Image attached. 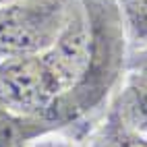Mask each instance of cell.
Returning <instances> with one entry per match:
<instances>
[{
    "mask_svg": "<svg viewBox=\"0 0 147 147\" xmlns=\"http://www.w3.org/2000/svg\"><path fill=\"white\" fill-rule=\"evenodd\" d=\"M112 106L131 126L147 135V68H135L126 73Z\"/></svg>",
    "mask_w": 147,
    "mask_h": 147,
    "instance_id": "cell-4",
    "label": "cell"
},
{
    "mask_svg": "<svg viewBox=\"0 0 147 147\" xmlns=\"http://www.w3.org/2000/svg\"><path fill=\"white\" fill-rule=\"evenodd\" d=\"M29 147H85V143L77 141L75 137L66 135L62 131H54V133H48L40 139H35Z\"/></svg>",
    "mask_w": 147,
    "mask_h": 147,
    "instance_id": "cell-8",
    "label": "cell"
},
{
    "mask_svg": "<svg viewBox=\"0 0 147 147\" xmlns=\"http://www.w3.org/2000/svg\"><path fill=\"white\" fill-rule=\"evenodd\" d=\"M129 52L147 48V0H116Z\"/></svg>",
    "mask_w": 147,
    "mask_h": 147,
    "instance_id": "cell-7",
    "label": "cell"
},
{
    "mask_svg": "<svg viewBox=\"0 0 147 147\" xmlns=\"http://www.w3.org/2000/svg\"><path fill=\"white\" fill-rule=\"evenodd\" d=\"M135 68H147V48L139 52H129V71Z\"/></svg>",
    "mask_w": 147,
    "mask_h": 147,
    "instance_id": "cell-9",
    "label": "cell"
},
{
    "mask_svg": "<svg viewBox=\"0 0 147 147\" xmlns=\"http://www.w3.org/2000/svg\"><path fill=\"white\" fill-rule=\"evenodd\" d=\"M85 147H147V135L131 126L110 104L102 120L87 135Z\"/></svg>",
    "mask_w": 147,
    "mask_h": 147,
    "instance_id": "cell-5",
    "label": "cell"
},
{
    "mask_svg": "<svg viewBox=\"0 0 147 147\" xmlns=\"http://www.w3.org/2000/svg\"><path fill=\"white\" fill-rule=\"evenodd\" d=\"M79 4L81 0H13L0 6V60L46 52Z\"/></svg>",
    "mask_w": 147,
    "mask_h": 147,
    "instance_id": "cell-2",
    "label": "cell"
},
{
    "mask_svg": "<svg viewBox=\"0 0 147 147\" xmlns=\"http://www.w3.org/2000/svg\"><path fill=\"white\" fill-rule=\"evenodd\" d=\"M8 2H13V0H0V6H4V4H8Z\"/></svg>",
    "mask_w": 147,
    "mask_h": 147,
    "instance_id": "cell-10",
    "label": "cell"
},
{
    "mask_svg": "<svg viewBox=\"0 0 147 147\" xmlns=\"http://www.w3.org/2000/svg\"><path fill=\"white\" fill-rule=\"evenodd\" d=\"M0 104L19 114L48 120L56 104V93L40 54L0 60Z\"/></svg>",
    "mask_w": 147,
    "mask_h": 147,
    "instance_id": "cell-3",
    "label": "cell"
},
{
    "mask_svg": "<svg viewBox=\"0 0 147 147\" xmlns=\"http://www.w3.org/2000/svg\"><path fill=\"white\" fill-rule=\"evenodd\" d=\"M83 6L91 31L87 68L75 89L54 104L48 120L85 143L129 73V46L116 0H83Z\"/></svg>",
    "mask_w": 147,
    "mask_h": 147,
    "instance_id": "cell-1",
    "label": "cell"
},
{
    "mask_svg": "<svg viewBox=\"0 0 147 147\" xmlns=\"http://www.w3.org/2000/svg\"><path fill=\"white\" fill-rule=\"evenodd\" d=\"M56 129L44 118L25 116L0 104V147H29Z\"/></svg>",
    "mask_w": 147,
    "mask_h": 147,
    "instance_id": "cell-6",
    "label": "cell"
}]
</instances>
